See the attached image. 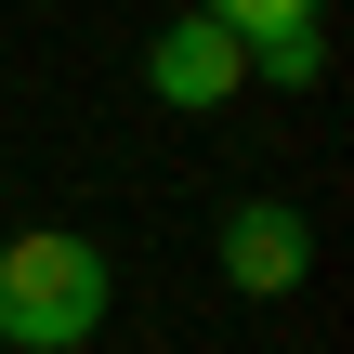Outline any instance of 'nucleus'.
<instances>
[{"label": "nucleus", "mask_w": 354, "mask_h": 354, "mask_svg": "<svg viewBox=\"0 0 354 354\" xmlns=\"http://www.w3.org/2000/svg\"><path fill=\"white\" fill-rule=\"evenodd\" d=\"M145 92H158L171 118H210V105L250 92V39H223L210 13H171V26L145 39Z\"/></svg>", "instance_id": "obj_2"}, {"label": "nucleus", "mask_w": 354, "mask_h": 354, "mask_svg": "<svg viewBox=\"0 0 354 354\" xmlns=\"http://www.w3.org/2000/svg\"><path fill=\"white\" fill-rule=\"evenodd\" d=\"M302 276H315V223L289 197H236L223 210V289L236 302H289Z\"/></svg>", "instance_id": "obj_3"}, {"label": "nucleus", "mask_w": 354, "mask_h": 354, "mask_svg": "<svg viewBox=\"0 0 354 354\" xmlns=\"http://www.w3.org/2000/svg\"><path fill=\"white\" fill-rule=\"evenodd\" d=\"M223 39H289V26H328V0H197Z\"/></svg>", "instance_id": "obj_5"}, {"label": "nucleus", "mask_w": 354, "mask_h": 354, "mask_svg": "<svg viewBox=\"0 0 354 354\" xmlns=\"http://www.w3.org/2000/svg\"><path fill=\"white\" fill-rule=\"evenodd\" d=\"M250 79H276V92H315V79H328V26H289V39H250Z\"/></svg>", "instance_id": "obj_4"}, {"label": "nucleus", "mask_w": 354, "mask_h": 354, "mask_svg": "<svg viewBox=\"0 0 354 354\" xmlns=\"http://www.w3.org/2000/svg\"><path fill=\"white\" fill-rule=\"evenodd\" d=\"M105 302H118V276H105L92 236H66V223L0 236V342L13 354H79L105 328Z\"/></svg>", "instance_id": "obj_1"}]
</instances>
